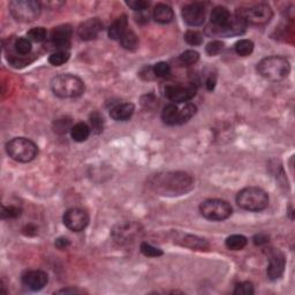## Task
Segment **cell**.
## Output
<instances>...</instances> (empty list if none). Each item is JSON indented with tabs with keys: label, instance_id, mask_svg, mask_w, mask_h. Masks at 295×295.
<instances>
[{
	"label": "cell",
	"instance_id": "cell-1",
	"mask_svg": "<svg viewBox=\"0 0 295 295\" xmlns=\"http://www.w3.org/2000/svg\"><path fill=\"white\" fill-rule=\"evenodd\" d=\"M151 189L161 196H181L194 188V179L186 172H165L153 175L149 182Z\"/></svg>",
	"mask_w": 295,
	"mask_h": 295
},
{
	"label": "cell",
	"instance_id": "cell-2",
	"mask_svg": "<svg viewBox=\"0 0 295 295\" xmlns=\"http://www.w3.org/2000/svg\"><path fill=\"white\" fill-rule=\"evenodd\" d=\"M257 72L265 80L277 82L289 76L291 72L290 61L280 55H271V57L262 59L257 64Z\"/></svg>",
	"mask_w": 295,
	"mask_h": 295
},
{
	"label": "cell",
	"instance_id": "cell-3",
	"mask_svg": "<svg viewBox=\"0 0 295 295\" xmlns=\"http://www.w3.org/2000/svg\"><path fill=\"white\" fill-rule=\"evenodd\" d=\"M51 89L55 96L60 98H76L84 94L86 86L79 76L61 74L51 81Z\"/></svg>",
	"mask_w": 295,
	"mask_h": 295
},
{
	"label": "cell",
	"instance_id": "cell-4",
	"mask_svg": "<svg viewBox=\"0 0 295 295\" xmlns=\"http://www.w3.org/2000/svg\"><path fill=\"white\" fill-rule=\"evenodd\" d=\"M237 203L244 210L258 212L268 208L269 195L262 188L247 187L238 193Z\"/></svg>",
	"mask_w": 295,
	"mask_h": 295
},
{
	"label": "cell",
	"instance_id": "cell-5",
	"mask_svg": "<svg viewBox=\"0 0 295 295\" xmlns=\"http://www.w3.org/2000/svg\"><path fill=\"white\" fill-rule=\"evenodd\" d=\"M6 152L13 160L29 163L37 157L38 148L29 139L15 138L6 145Z\"/></svg>",
	"mask_w": 295,
	"mask_h": 295
},
{
	"label": "cell",
	"instance_id": "cell-6",
	"mask_svg": "<svg viewBox=\"0 0 295 295\" xmlns=\"http://www.w3.org/2000/svg\"><path fill=\"white\" fill-rule=\"evenodd\" d=\"M9 12L17 22L30 23L40 16L41 3L35 0H13L9 2Z\"/></svg>",
	"mask_w": 295,
	"mask_h": 295
},
{
	"label": "cell",
	"instance_id": "cell-7",
	"mask_svg": "<svg viewBox=\"0 0 295 295\" xmlns=\"http://www.w3.org/2000/svg\"><path fill=\"white\" fill-rule=\"evenodd\" d=\"M199 212L205 219L211 221H223L232 215L230 203L223 199L211 198L202 202L199 205Z\"/></svg>",
	"mask_w": 295,
	"mask_h": 295
},
{
	"label": "cell",
	"instance_id": "cell-8",
	"mask_svg": "<svg viewBox=\"0 0 295 295\" xmlns=\"http://www.w3.org/2000/svg\"><path fill=\"white\" fill-rule=\"evenodd\" d=\"M142 233L141 225L135 221H121L112 228V238L119 245H128Z\"/></svg>",
	"mask_w": 295,
	"mask_h": 295
},
{
	"label": "cell",
	"instance_id": "cell-9",
	"mask_svg": "<svg viewBox=\"0 0 295 295\" xmlns=\"http://www.w3.org/2000/svg\"><path fill=\"white\" fill-rule=\"evenodd\" d=\"M247 29V22L242 19L241 16H234L228 20L223 26L216 27H209L206 29V34L209 36H217V37H232L238 36V35H242Z\"/></svg>",
	"mask_w": 295,
	"mask_h": 295
},
{
	"label": "cell",
	"instance_id": "cell-10",
	"mask_svg": "<svg viewBox=\"0 0 295 295\" xmlns=\"http://www.w3.org/2000/svg\"><path fill=\"white\" fill-rule=\"evenodd\" d=\"M238 15L241 16L246 22H250L252 24H266L272 19V9L266 3H257V5L250 7L248 9L238 10Z\"/></svg>",
	"mask_w": 295,
	"mask_h": 295
},
{
	"label": "cell",
	"instance_id": "cell-11",
	"mask_svg": "<svg viewBox=\"0 0 295 295\" xmlns=\"http://www.w3.org/2000/svg\"><path fill=\"white\" fill-rule=\"evenodd\" d=\"M196 86L194 83H188L186 86L180 84H170L165 88L164 93L171 101L174 103H185L191 100L196 95Z\"/></svg>",
	"mask_w": 295,
	"mask_h": 295
},
{
	"label": "cell",
	"instance_id": "cell-12",
	"mask_svg": "<svg viewBox=\"0 0 295 295\" xmlns=\"http://www.w3.org/2000/svg\"><path fill=\"white\" fill-rule=\"evenodd\" d=\"M269 257V264L268 270H266V275L270 280H277L284 275L286 266V259L285 256L278 249L270 248L268 251Z\"/></svg>",
	"mask_w": 295,
	"mask_h": 295
},
{
	"label": "cell",
	"instance_id": "cell-13",
	"mask_svg": "<svg viewBox=\"0 0 295 295\" xmlns=\"http://www.w3.org/2000/svg\"><path fill=\"white\" fill-rule=\"evenodd\" d=\"M65 226L73 232H81L88 226L89 224V216L88 213L82 209L73 208L69 209L65 212L64 217Z\"/></svg>",
	"mask_w": 295,
	"mask_h": 295
},
{
	"label": "cell",
	"instance_id": "cell-14",
	"mask_svg": "<svg viewBox=\"0 0 295 295\" xmlns=\"http://www.w3.org/2000/svg\"><path fill=\"white\" fill-rule=\"evenodd\" d=\"M73 35V29L69 24H60L54 27L51 33L52 43L58 51H67L71 47V37Z\"/></svg>",
	"mask_w": 295,
	"mask_h": 295
},
{
	"label": "cell",
	"instance_id": "cell-15",
	"mask_svg": "<svg viewBox=\"0 0 295 295\" xmlns=\"http://www.w3.org/2000/svg\"><path fill=\"white\" fill-rule=\"evenodd\" d=\"M182 17L188 26H201L205 20V10L201 3H189L182 9Z\"/></svg>",
	"mask_w": 295,
	"mask_h": 295
},
{
	"label": "cell",
	"instance_id": "cell-16",
	"mask_svg": "<svg viewBox=\"0 0 295 295\" xmlns=\"http://www.w3.org/2000/svg\"><path fill=\"white\" fill-rule=\"evenodd\" d=\"M49 282V277L41 270H31L22 276V284L31 291L43 290Z\"/></svg>",
	"mask_w": 295,
	"mask_h": 295
},
{
	"label": "cell",
	"instance_id": "cell-17",
	"mask_svg": "<svg viewBox=\"0 0 295 295\" xmlns=\"http://www.w3.org/2000/svg\"><path fill=\"white\" fill-rule=\"evenodd\" d=\"M103 30V23L99 19L94 17V19H88L79 26L77 34L81 40L83 41H91L96 38Z\"/></svg>",
	"mask_w": 295,
	"mask_h": 295
},
{
	"label": "cell",
	"instance_id": "cell-18",
	"mask_svg": "<svg viewBox=\"0 0 295 295\" xmlns=\"http://www.w3.org/2000/svg\"><path fill=\"white\" fill-rule=\"evenodd\" d=\"M135 106L132 103H121L111 108L110 115L115 121H127L134 114Z\"/></svg>",
	"mask_w": 295,
	"mask_h": 295
},
{
	"label": "cell",
	"instance_id": "cell-19",
	"mask_svg": "<svg viewBox=\"0 0 295 295\" xmlns=\"http://www.w3.org/2000/svg\"><path fill=\"white\" fill-rule=\"evenodd\" d=\"M153 19L161 24L170 23L174 19L173 9L166 3H157L153 9Z\"/></svg>",
	"mask_w": 295,
	"mask_h": 295
},
{
	"label": "cell",
	"instance_id": "cell-20",
	"mask_svg": "<svg viewBox=\"0 0 295 295\" xmlns=\"http://www.w3.org/2000/svg\"><path fill=\"white\" fill-rule=\"evenodd\" d=\"M128 27V20L126 15L119 16L113 23L111 24L108 28V37L111 40H120L126 31H127Z\"/></svg>",
	"mask_w": 295,
	"mask_h": 295
},
{
	"label": "cell",
	"instance_id": "cell-21",
	"mask_svg": "<svg viewBox=\"0 0 295 295\" xmlns=\"http://www.w3.org/2000/svg\"><path fill=\"white\" fill-rule=\"evenodd\" d=\"M177 242H179L181 246H185V247H188L191 249H199V250H203V249H206L209 247V244L204 239L197 238L195 235H181L180 238L177 239Z\"/></svg>",
	"mask_w": 295,
	"mask_h": 295
},
{
	"label": "cell",
	"instance_id": "cell-22",
	"mask_svg": "<svg viewBox=\"0 0 295 295\" xmlns=\"http://www.w3.org/2000/svg\"><path fill=\"white\" fill-rule=\"evenodd\" d=\"M231 19V13L226 7L224 6H217L212 9L211 14H210V21H211L212 26L219 27L223 26L228 20Z\"/></svg>",
	"mask_w": 295,
	"mask_h": 295
},
{
	"label": "cell",
	"instance_id": "cell-23",
	"mask_svg": "<svg viewBox=\"0 0 295 295\" xmlns=\"http://www.w3.org/2000/svg\"><path fill=\"white\" fill-rule=\"evenodd\" d=\"M90 127L84 122H77L71 129L72 139L75 142H84L87 141L90 135Z\"/></svg>",
	"mask_w": 295,
	"mask_h": 295
},
{
	"label": "cell",
	"instance_id": "cell-24",
	"mask_svg": "<svg viewBox=\"0 0 295 295\" xmlns=\"http://www.w3.org/2000/svg\"><path fill=\"white\" fill-rule=\"evenodd\" d=\"M178 118H179V108L177 105L171 103L167 104L166 106L164 107L163 112H161V119L166 125L173 126L178 125Z\"/></svg>",
	"mask_w": 295,
	"mask_h": 295
},
{
	"label": "cell",
	"instance_id": "cell-25",
	"mask_svg": "<svg viewBox=\"0 0 295 295\" xmlns=\"http://www.w3.org/2000/svg\"><path fill=\"white\" fill-rule=\"evenodd\" d=\"M121 47L128 51H135L139 48V37L133 30H127L120 38Z\"/></svg>",
	"mask_w": 295,
	"mask_h": 295
},
{
	"label": "cell",
	"instance_id": "cell-26",
	"mask_svg": "<svg viewBox=\"0 0 295 295\" xmlns=\"http://www.w3.org/2000/svg\"><path fill=\"white\" fill-rule=\"evenodd\" d=\"M226 247L230 250H242L248 244V239L245 235L241 234H234L231 235L226 239Z\"/></svg>",
	"mask_w": 295,
	"mask_h": 295
},
{
	"label": "cell",
	"instance_id": "cell-27",
	"mask_svg": "<svg viewBox=\"0 0 295 295\" xmlns=\"http://www.w3.org/2000/svg\"><path fill=\"white\" fill-rule=\"evenodd\" d=\"M196 111H197V107H196L195 104H193V103L186 104L185 106L181 108V111H179L178 125L186 124V122L191 120V119L195 115Z\"/></svg>",
	"mask_w": 295,
	"mask_h": 295
},
{
	"label": "cell",
	"instance_id": "cell-28",
	"mask_svg": "<svg viewBox=\"0 0 295 295\" xmlns=\"http://www.w3.org/2000/svg\"><path fill=\"white\" fill-rule=\"evenodd\" d=\"M198 59H199V53L197 51L187 50L185 51L184 53H181L180 57H179V62H180V65L188 67V66L195 65L196 62L198 61Z\"/></svg>",
	"mask_w": 295,
	"mask_h": 295
},
{
	"label": "cell",
	"instance_id": "cell-29",
	"mask_svg": "<svg viewBox=\"0 0 295 295\" xmlns=\"http://www.w3.org/2000/svg\"><path fill=\"white\" fill-rule=\"evenodd\" d=\"M254 51V43L249 40H240L235 44V52L241 57H247Z\"/></svg>",
	"mask_w": 295,
	"mask_h": 295
},
{
	"label": "cell",
	"instance_id": "cell-30",
	"mask_svg": "<svg viewBox=\"0 0 295 295\" xmlns=\"http://www.w3.org/2000/svg\"><path fill=\"white\" fill-rule=\"evenodd\" d=\"M90 129L95 134H100L104 129V118L99 112L90 114Z\"/></svg>",
	"mask_w": 295,
	"mask_h": 295
},
{
	"label": "cell",
	"instance_id": "cell-31",
	"mask_svg": "<svg viewBox=\"0 0 295 295\" xmlns=\"http://www.w3.org/2000/svg\"><path fill=\"white\" fill-rule=\"evenodd\" d=\"M14 48H15L16 53L20 54V57H24V55L29 54L31 51V41L29 38H19L14 43Z\"/></svg>",
	"mask_w": 295,
	"mask_h": 295
},
{
	"label": "cell",
	"instance_id": "cell-32",
	"mask_svg": "<svg viewBox=\"0 0 295 295\" xmlns=\"http://www.w3.org/2000/svg\"><path fill=\"white\" fill-rule=\"evenodd\" d=\"M27 36L30 41L36 42V43H41V42H44L45 40H47L48 31L43 27L33 28V29H30L29 31H28Z\"/></svg>",
	"mask_w": 295,
	"mask_h": 295
},
{
	"label": "cell",
	"instance_id": "cell-33",
	"mask_svg": "<svg viewBox=\"0 0 295 295\" xmlns=\"http://www.w3.org/2000/svg\"><path fill=\"white\" fill-rule=\"evenodd\" d=\"M69 59V53L67 51H57L54 53H52L49 57V62L52 66H61L65 62H67Z\"/></svg>",
	"mask_w": 295,
	"mask_h": 295
},
{
	"label": "cell",
	"instance_id": "cell-34",
	"mask_svg": "<svg viewBox=\"0 0 295 295\" xmlns=\"http://www.w3.org/2000/svg\"><path fill=\"white\" fill-rule=\"evenodd\" d=\"M140 250L147 257H159V256L163 255V250L157 247H153L152 245L148 244V242H142L141 247H140Z\"/></svg>",
	"mask_w": 295,
	"mask_h": 295
},
{
	"label": "cell",
	"instance_id": "cell-35",
	"mask_svg": "<svg viewBox=\"0 0 295 295\" xmlns=\"http://www.w3.org/2000/svg\"><path fill=\"white\" fill-rule=\"evenodd\" d=\"M185 41L187 42L192 47H198L203 43V36L199 31L196 30H188L185 34Z\"/></svg>",
	"mask_w": 295,
	"mask_h": 295
},
{
	"label": "cell",
	"instance_id": "cell-36",
	"mask_svg": "<svg viewBox=\"0 0 295 295\" xmlns=\"http://www.w3.org/2000/svg\"><path fill=\"white\" fill-rule=\"evenodd\" d=\"M22 215V210L19 206H2L1 208V218L2 219H14Z\"/></svg>",
	"mask_w": 295,
	"mask_h": 295
},
{
	"label": "cell",
	"instance_id": "cell-37",
	"mask_svg": "<svg viewBox=\"0 0 295 295\" xmlns=\"http://www.w3.org/2000/svg\"><path fill=\"white\" fill-rule=\"evenodd\" d=\"M72 127L73 126H71V120L66 118L58 119V120H55L53 124L54 132L58 133V134H65V133L71 131Z\"/></svg>",
	"mask_w": 295,
	"mask_h": 295
},
{
	"label": "cell",
	"instance_id": "cell-38",
	"mask_svg": "<svg viewBox=\"0 0 295 295\" xmlns=\"http://www.w3.org/2000/svg\"><path fill=\"white\" fill-rule=\"evenodd\" d=\"M152 71L154 73V76L157 77H166L170 75L171 73V67L167 62L165 61H159L157 62L156 65L152 67Z\"/></svg>",
	"mask_w": 295,
	"mask_h": 295
},
{
	"label": "cell",
	"instance_id": "cell-39",
	"mask_svg": "<svg viewBox=\"0 0 295 295\" xmlns=\"http://www.w3.org/2000/svg\"><path fill=\"white\" fill-rule=\"evenodd\" d=\"M233 293L235 295H251L254 294V286L249 282L240 283L235 286Z\"/></svg>",
	"mask_w": 295,
	"mask_h": 295
},
{
	"label": "cell",
	"instance_id": "cell-40",
	"mask_svg": "<svg viewBox=\"0 0 295 295\" xmlns=\"http://www.w3.org/2000/svg\"><path fill=\"white\" fill-rule=\"evenodd\" d=\"M224 49V43L218 40L210 42V43L205 47V52L209 55H217L219 54Z\"/></svg>",
	"mask_w": 295,
	"mask_h": 295
},
{
	"label": "cell",
	"instance_id": "cell-41",
	"mask_svg": "<svg viewBox=\"0 0 295 295\" xmlns=\"http://www.w3.org/2000/svg\"><path fill=\"white\" fill-rule=\"evenodd\" d=\"M126 3L132 9L136 10V12H143V10L149 8L150 6V2L147 1V0H131V1H127Z\"/></svg>",
	"mask_w": 295,
	"mask_h": 295
},
{
	"label": "cell",
	"instance_id": "cell-42",
	"mask_svg": "<svg viewBox=\"0 0 295 295\" xmlns=\"http://www.w3.org/2000/svg\"><path fill=\"white\" fill-rule=\"evenodd\" d=\"M22 233L26 237H35L38 233V228L34 224H28L22 228Z\"/></svg>",
	"mask_w": 295,
	"mask_h": 295
},
{
	"label": "cell",
	"instance_id": "cell-43",
	"mask_svg": "<svg viewBox=\"0 0 295 295\" xmlns=\"http://www.w3.org/2000/svg\"><path fill=\"white\" fill-rule=\"evenodd\" d=\"M54 245L58 249H60V250H64V249H67L69 246H71V241H69L67 238L60 237V238H58L57 240H55Z\"/></svg>",
	"mask_w": 295,
	"mask_h": 295
},
{
	"label": "cell",
	"instance_id": "cell-44",
	"mask_svg": "<svg viewBox=\"0 0 295 295\" xmlns=\"http://www.w3.org/2000/svg\"><path fill=\"white\" fill-rule=\"evenodd\" d=\"M269 242V237L265 234H256L254 237V244L256 246H264Z\"/></svg>",
	"mask_w": 295,
	"mask_h": 295
},
{
	"label": "cell",
	"instance_id": "cell-45",
	"mask_svg": "<svg viewBox=\"0 0 295 295\" xmlns=\"http://www.w3.org/2000/svg\"><path fill=\"white\" fill-rule=\"evenodd\" d=\"M143 98H146V99H147V100L142 99V105L146 108H152V107H154L157 105L156 99H154V97L152 96V95H149V96H146V97H143Z\"/></svg>",
	"mask_w": 295,
	"mask_h": 295
},
{
	"label": "cell",
	"instance_id": "cell-46",
	"mask_svg": "<svg viewBox=\"0 0 295 295\" xmlns=\"http://www.w3.org/2000/svg\"><path fill=\"white\" fill-rule=\"evenodd\" d=\"M216 76L215 75H210L208 77V80H206L205 82V86H206V89H208L209 91H212L213 89H215L216 87Z\"/></svg>",
	"mask_w": 295,
	"mask_h": 295
},
{
	"label": "cell",
	"instance_id": "cell-47",
	"mask_svg": "<svg viewBox=\"0 0 295 295\" xmlns=\"http://www.w3.org/2000/svg\"><path fill=\"white\" fill-rule=\"evenodd\" d=\"M58 294H77V293H83V291L81 290H77V289H64V290H60L57 292Z\"/></svg>",
	"mask_w": 295,
	"mask_h": 295
}]
</instances>
